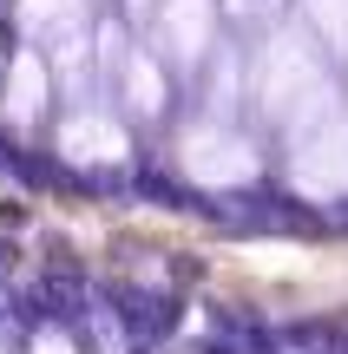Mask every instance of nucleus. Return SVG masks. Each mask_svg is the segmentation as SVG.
I'll return each mask as SVG.
<instances>
[{"label": "nucleus", "instance_id": "f257e3e1", "mask_svg": "<svg viewBox=\"0 0 348 354\" xmlns=\"http://www.w3.org/2000/svg\"><path fill=\"white\" fill-rule=\"evenodd\" d=\"M329 99H342V79H336V66L322 59V46H315L296 20L250 46V59H244V112L257 118L263 131L283 138L289 125L315 118Z\"/></svg>", "mask_w": 348, "mask_h": 354}, {"label": "nucleus", "instance_id": "f03ea898", "mask_svg": "<svg viewBox=\"0 0 348 354\" xmlns=\"http://www.w3.org/2000/svg\"><path fill=\"white\" fill-rule=\"evenodd\" d=\"M171 158H178V171L191 177L197 190H244V184L263 177V145H257V131H244V118L191 112L178 125Z\"/></svg>", "mask_w": 348, "mask_h": 354}, {"label": "nucleus", "instance_id": "7ed1b4c3", "mask_svg": "<svg viewBox=\"0 0 348 354\" xmlns=\"http://www.w3.org/2000/svg\"><path fill=\"white\" fill-rule=\"evenodd\" d=\"M283 177L296 197L309 203H336L348 197V92L329 99L315 118L283 131Z\"/></svg>", "mask_w": 348, "mask_h": 354}, {"label": "nucleus", "instance_id": "20e7f679", "mask_svg": "<svg viewBox=\"0 0 348 354\" xmlns=\"http://www.w3.org/2000/svg\"><path fill=\"white\" fill-rule=\"evenodd\" d=\"M145 39L171 79H197L204 59L223 46V7L217 0H158L145 20Z\"/></svg>", "mask_w": 348, "mask_h": 354}, {"label": "nucleus", "instance_id": "39448f33", "mask_svg": "<svg viewBox=\"0 0 348 354\" xmlns=\"http://www.w3.org/2000/svg\"><path fill=\"white\" fill-rule=\"evenodd\" d=\"M53 145H59V158L79 165V171H118V165H131V125L112 112V99L66 105V118L53 125Z\"/></svg>", "mask_w": 348, "mask_h": 354}, {"label": "nucleus", "instance_id": "423d86ee", "mask_svg": "<svg viewBox=\"0 0 348 354\" xmlns=\"http://www.w3.org/2000/svg\"><path fill=\"white\" fill-rule=\"evenodd\" d=\"M105 92H112V112L125 118V125H165V112H171V73L158 66V53L145 46V39L125 46V59L105 79Z\"/></svg>", "mask_w": 348, "mask_h": 354}, {"label": "nucleus", "instance_id": "0eeeda50", "mask_svg": "<svg viewBox=\"0 0 348 354\" xmlns=\"http://www.w3.org/2000/svg\"><path fill=\"white\" fill-rule=\"evenodd\" d=\"M53 99H59V92H53L46 59H39L33 46H13V53H7V73H0V118H7V131L33 138V131L46 125Z\"/></svg>", "mask_w": 348, "mask_h": 354}, {"label": "nucleus", "instance_id": "6e6552de", "mask_svg": "<svg viewBox=\"0 0 348 354\" xmlns=\"http://www.w3.org/2000/svg\"><path fill=\"white\" fill-rule=\"evenodd\" d=\"M99 26V0H13V33L20 46L53 53L66 39H86Z\"/></svg>", "mask_w": 348, "mask_h": 354}, {"label": "nucleus", "instance_id": "1a4fd4ad", "mask_svg": "<svg viewBox=\"0 0 348 354\" xmlns=\"http://www.w3.org/2000/svg\"><path fill=\"white\" fill-rule=\"evenodd\" d=\"M191 92H197V112L204 118H244V53L223 39L204 59V73L191 79Z\"/></svg>", "mask_w": 348, "mask_h": 354}, {"label": "nucleus", "instance_id": "9d476101", "mask_svg": "<svg viewBox=\"0 0 348 354\" xmlns=\"http://www.w3.org/2000/svg\"><path fill=\"white\" fill-rule=\"evenodd\" d=\"M289 20L322 46L329 66H348V0H289Z\"/></svg>", "mask_w": 348, "mask_h": 354}, {"label": "nucleus", "instance_id": "9b49d317", "mask_svg": "<svg viewBox=\"0 0 348 354\" xmlns=\"http://www.w3.org/2000/svg\"><path fill=\"white\" fill-rule=\"evenodd\" d=\"M217 7H223V26L250 33V46L270 39L276 26H289V0H217Z\"/></svg>", "mask_w": 348, "mask_h": 354}, {"label": "nucleus", "instance_id": "f8f14e48", "mask_svg": "<svg viewBox=\"0 0 348 354\" xmlns=\"http://www.w3.org/2000/svg\"><path fill=\"white\" fill-rule=\"evenodd\" d=\"M26 354H79V348L66 342V335H33V342H26Z\"/></svg>", "mask_w": 348, "mask_h": 354}, {"label": "nucleus", "instance_id": "ddd939ff", "mask_svg": "<svg viewBox=\"0 0 348 354\" xmlns=\"http://www.w3.org/2000/svg\"><path fill=\"white\" fill-rule=\"evenodd\" d=\"M0 73H7V46H0Z\"/></svg>", "mask_w": 348, "mask_h": 354}, {"label": "nucleus", "instance_id": "4468645a", "mask_svg": "<svg viewBox=\"0 0 348 354\" xmlns=\"http://www.w3.org/2000/svg\"><path fill=\"white\" fill-rule=\"evenodd\" d=\"M0 354H7V342H0Z\"/></svg>", "mask_w": 348, "mask_h": 354}]
</instances>
